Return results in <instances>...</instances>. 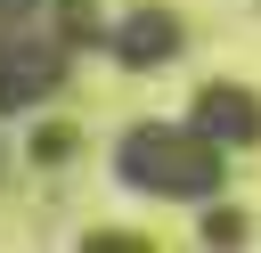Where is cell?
I'll return each mask as SVG.
<instances>
[{"label": "cell", "mask_w": 261, "mask_h": 253, "mask_svg": "<svg viewBox=\"0 0 261 253\" xmlns=\"http://www.w3.org/2000/svg\"><path fill=\"white\" fill-rule=\"evenodd\" d=\"M114 180L155 204H204L220 196V147L196 122H130L114 139Z\"/></svg>", "instance_id": "obj_2"}, {"label": "cell", "mask_w": 261, "mask_h": 253, "mask_svg": "<svg viewBox=\"0 0 261 253\" xmlns=\"http://www.w3.org/2000/svg\"><path fill=\"white\" fill-rule=\"evenodd\" d=\"M106 49H114L122 65H163V57L179 49V16H171V8H130V16H114Z\"/></svg>", "instance_id": "obj_4"}, {"label": "cell", "mask_w": 261, "mask_h": 253, "mask_svg": "<svg viewBox=\"0 0 261 253\" xmlns=\"http://www.w3.org/2000/svg\"><path fill=\"white\" fill-rule=\"evenodd\" d=\"M212 147H253L261 139V98L253 90H237V82H212L204 98H196V114H188Z\"/></svg>", "instance_id": "obj_3"}, {"label": "cell", "mask_w": 261, "mask_h": 253, "mask_svg": "<svg viewBox=\"0 0 261 253\" xmlns=\"http://www.w3.org/2000/svg\"><path fill=\"white\" fill-rule=\"evenodd\" d=\"M82 49V0H0V114L41 106Z\"/></svg>", "instance_id": "obj_1"}]
</instances>
